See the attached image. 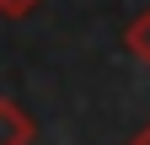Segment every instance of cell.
Wrapping results in <instances>:
<instances>
[{
  "mask_svg": "<svg viewBox=\"0 0 150 145\" xmlns=\"http://www.w3.org/2000/svg\"><path fill=\"white\" fill-rule=\"evenodd\" d=\"M38 6H43V0H0V11H6L11 22H22V16H32Z\"/></svg>",
  "mask_w": 150,
  "mask_h": 145,
  "instance_id": "3957f363",
  "label": "cell"
},
{
  "mask_svg": "<svg viewBox=\"0 0 150 145\" xmlns=\"http://www.w3.org/2000/svg\"><path fill=\"white\" fill-rule=\"evenodd\" d=\"M27 140H32V118H27V107L11 102V97H0V145H27Z\"/></svg>",
  "mask_w": 150,
  "mask_h": 145,
  "instance_id": "6da1fadb",
  "label": "cell"
},
{
  "mask_svg": "<svg viewBox=\"0 0 150 145\" xmlns=\"http://www.w3.org/2000/svg\"><path fill=\"white\" fill-rule=\"evenodd\" d=\"M123 48H129V54H134V59H139V65H150V11H139V16H134V22H129V27H123Z\"/></svg>",
  "mask_w": 150,
  "mask_h": 145,
  "instance_id": "7a4b0ae2",
  "label": "cell"
},
{
  "mask_svg": "<svg viewBox=\"0 0 150 145\" xmlns=\"http://www.w3.org/2000/svg\"><path fill=\"white\" fill-rule=\"evenodd\" d=\"M129 145H150V124H145V129H139L134 140H129Z\"/></svg>",
  "mask_w": 150,
  "mask_h": 145,
  "instance_id": "277c9868",
  "label": "cell"
}]
</instances>
